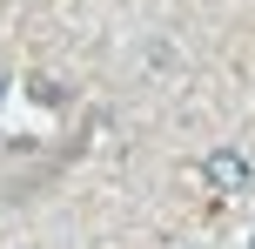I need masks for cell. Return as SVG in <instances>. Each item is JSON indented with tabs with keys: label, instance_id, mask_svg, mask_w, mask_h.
Returning <instances> with one entry per match:
<instances>
[{
	"label": "cell",
	"instance_id": "obj_1",
	"mask_svg": "<svg viewBox=\"0 0 255 249\" xmlns=\"http://www.w3.org/2000/svg\"><path fill=\"white\" fill-rule=\"evenodd\" d=\"M202 169H208V182H215V189H249V162L235 155V148H215Z\"/></svg>",
	"mask_w": 255,
	"mask_h": 249
}]
</instances>
